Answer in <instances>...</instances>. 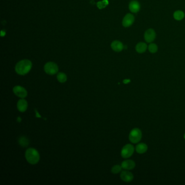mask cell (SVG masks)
I'll use <instances>...</instances> for the list:
<instances>
[{"instance_id": "23", "label": "cell", "mask_w": 185, "mask_h": 185, "mask_svg": "<svg viewBox=\"0 0 185 185\" xmlns=\"http://www.w3.org/2000/svg\"><path fill=\"white\" fill-rule=\"evenodd\" d=\"M184 138H185V135H184Z\"/></svg>"}, {"instance_id": "1", "label": "cell", "mask_w": 185, "mask_h": 185, "mask_svg": "<svg viewBox=\"0 0 185 185\" xmlns=\"http://www.w3.org/2000/svg\"><path fill=\"white\" fill-rule=\"evenodd\" d=\"M32 64L29 60H22L15 66V71L19 75H25L31 69Z\"/></svg>"}, {"instance_id": "3", "label": "cell", "mask_w": 185, "mask_h": 185, "mask_svg": "<svg viewBox=\"0 0 185 185\" xmlns=\"http://www.w3.org/2000/svg\"><path fill=\"white\" fill-rule=\"evenodd\" d=\"M142 138V132L139 129L134 128L132 130L129 134V138L130 141L133 143H137Z\"/></svg>"}, {"instance_id": "15", "label": "cell", "mask_w": 185, "mask_h": 185, "mask_svg": "<svg viewBox=\"0 0 185 185\" xmlns=\"http://www.w3.org/2000/svg\"><path fill=\"white\" fill-rule=\"evenodd\" d=\"M147 48V45L144 42H140L136 46V50L139 53H143Z\"/></svg>"}, {"instance_id": "9", "label": "cell", "mask_w": 185, "mask_h": 185, "mask_svg": "<svg viewBox=\"0 0 185 185\" xmlns=\"http://www.w3.org/2000/svg\"><path fill=\"white\" fill-rule=\"evenodd\" d=\"M121 178L124 182H131L134 179V175L132 173L127 170H124L121 173Z\"/></svg>"}, {"instance_id": "14", "label": "cell", "mask_w": 185, "mask_h": 185, "mask_svg": "<svg viewBox=\"0 0 185 185\" xmlns=\"http://www.w3.org/2000/svg\"><path fill=\"white\" fill-rule=\"evenodd\" d=\"M111 48L116 52H121L124 48L123 45L119 41H114L111 44Z\"/></svg>"}, {"instance_id": "20", "label": "cell", "mask_w": 185, "mask_h": 185, "mask_svg": "<svg viewBox=\"0 0 185 185\" xmlns=\"http://www.w3.org/2000/svg\"><path fill=\"white\" fill-rule=\"evenodd\" d=\"M122 169V167L121 166L115 165L112 167L111 171V173L113 174H118L121 172Z\"/></svg>"}, {"instance_id": "19", "label": "cell", "mask_w": 185, "mask_h": 185, "mask_svg": "<svg viewBox=\"0 0 185 185\" xmlns=\"http://www.w3.org/2000/svg\"><path fill=\"white\" fill-rule=\"evenodd\" d=\"M108 4H109V2L107 0H103L102 1L98 2L97 3V6L98 8L99 9L101 10V9H103L104 8H105V7H107Z\"/></svg>"}, {"instance_id": "18", "label": "cell", "mask_w": 185, "mask_h": 185, "mask_svg": "<svg viewBox=\"0 0 185 185\" xmlns=\"http://www.w3.org/2000/svg\"><path fill=\"white\" fill-rule=\"evenodd\" d=\"M19 142L20 144L23 147H27L29 146V140H28V138H26V137H24V136H22V137H20Z\"/></svg>"}, {"instance_id": "22", "label": "cell", "mask_w": 185, "mask_h": 185, "mask_svg": "<svg viewBox=\"0 0 185 185\" xmlns=\"http://www.w3.org/2000/svg\"><path fill=\"white\" fill-rule=\"evenodd\" d=\"M130 82V80H128V79H127V80H124V81H123V83H125V84H127V83H128Z\"/></svg>"}, {"instance_id": "12", "label": "cell", "mask_w": 185, "mask_h": 185, "mask_svg": "<svg viewBox=\"0 0 185 185\" xmlns=\"http://www.w3.org/2000/svg\"><path fill=\"white\" fill-rule=\"evenodd\" d=\"M129 8L132 13H137L140 10L141 6L138 1L134 0L131 1L130 3H129Z\"/></svg>"}, {"instance_id": "10", "label": "cell", "mask_w": 185, "mask_h": 185, "mask_svg": "<svg viewBox=\"0 0 185 185\" xmlns=\"http://www.w3.org/2000/svg\"><path fill=\"white\" fill-rule=\"evenodd\" d=\"M28 103L27 100L24 99H21L17 103V108L20 112L24 113L27 109Z\"/></svg>"}, {"instance_id": "17", "label": "cell", "mask_w": 185, "mask_h": 185, "mask_svg": "<svg viewBox=\"0 0 185 185\" xmlns=\"http://www.w3.org/2000/svg\"><path fill=\"white\" fill-rule=\"evenodd\" d=\"M57 78L58 80L61 83H65L67 80V75L63 72H59V73H58Z\"/></svg>"}, {"instance_id": "16", "label": "cell", "mask_w": 185, "mask_h": 185, "mask_svg": "<svg viewBox=\"0 0 185 185\" xmlns=\"http://www.w3.org/2000/svg\"><path fill=\"white\" fill-rule=\"evenodd\" d=\"M174 18L178 20V21H180V20H181L182 19L184 18V16H185V14L181 10H178V11H176L175 13H174Z\"/></svg>"}, {"instance_id": "8", "label": "cell", "mask_w": 185, "mask_h": 185, "mask_svg": "<svg viewBox=\"0 0 185 185\" xmlns=\"http://www.w3.org/2000/svg\"><path fill=\"white\" fill-rule=\"evenodd\" d=\"M134 16L131 14H127L123 20V26L125 27H128L132 25L134 22Z\"/></svg>"}, {"instance_id": "5", "label": "cell", "mask_w": 185, "mask_h": 185, "mask_svg": "<svg viewBox=\"0 0 185 185\" xmlns=\"http://www.w3.org/2000/svg\"><path fill=\"white\" fill-rule=\"evenodd\" d=\"M134 152V147L130 144H126L123 147L121 151V156L123 158L128 159L132 156V155Z\"/></svg>"}, {"instance_id": "4", "label": "cell", "mask_w": 185, "mask_h": 185, "mask_svg": "<svg viewBox=\"0 0 185 185\" xmlns=\"http://www.w3.org/2000/svg\"><path fill=\"white\" fill-rule=\"evenodd\" d=\"M44 70L48 75H54L58 71V66L53 62H48L44 66Z\"/></svg>"}, {"instance_id": "6", "label": "cell", "mask_w": 185, "mask_h": 185, "mask_svg": "<svg viewBox=\"0 0 185 185\" xmlns=\"http://www.w3.org/2000/svg\"><path fill=\"white\" fill-rule=\"evenodd\" d=\"M13 91L14 94H15L16 96L21 98H25L27 96V90L23 87L19 85L14 86L13 88Z\"/></svg>"}, {"instance_id": "21", "label": "cell", "mask_w": 185, "mask_h": 185, "mask_svg": "<svg viewBox=\"0 0 185 185\" xmlns=\"http://www.w3.org/2000/svg\"><path fill=\"white\" fill-rule=\"evenodd\" d=\"M148 50L151 53H155L157 51V46L155 44H151L148 46Z\"/></svg>"}, {"instance_id": "7", "label": "cell", "mask_w": 185, "mask_h": 185, "mask_svg": "<svg viewBox=\"0 0 185 185\" xmlns=\"http://www.w3.org/2000/svg\"><path fill=\"white\" fill-rule=\"evenodd\" d=\"M156 37L155 32L153 29H149L144 33V39L148 43L154 41Z\"/></svg>"}, {"instance_id": "2", "label": "cell", "mask_w": 185, "mask_h": 185, "mask_svg": "<svg viewBox=\"0 0 185 185\" xmlns=\"http://www.w3.org/2000/svg\"><path fill=\"white\" fill-rule=\"evenodd\" d=\"M25 157L29 163L31 165H35L40 160V155L38 151L34 148H30L26 151Z\"/></svg>"}, {"instance_id": "13", "label": "cell", "mask_w": 185, "mask_h": 185, "mask_svg": "<svg viewBox=\"0 0 185 185\" xmlns=\"http://www.w3.org/2000/svg\"><path fill=\"white\" fill-rule=\"evenodd\" d=\"M147 145L143 143H139L136 146V148H135V150L138 154H143L147 151Z\"/></svg>"}, {"instance_id": "11", "label": "cell", "mask_w": 185, "mask_h": 185, "mask_svg": "<svg viewBox=\"0 0 185 185\" xmlns=\"http://www.w3.org/2000/svg\"><path fill=\"white\" fill-rule=\"evenodd\" d=\"M135 162L132 160H126L123 161L121 166L124 170H133L135 167Z\"/></svg>"}]
</instances>
